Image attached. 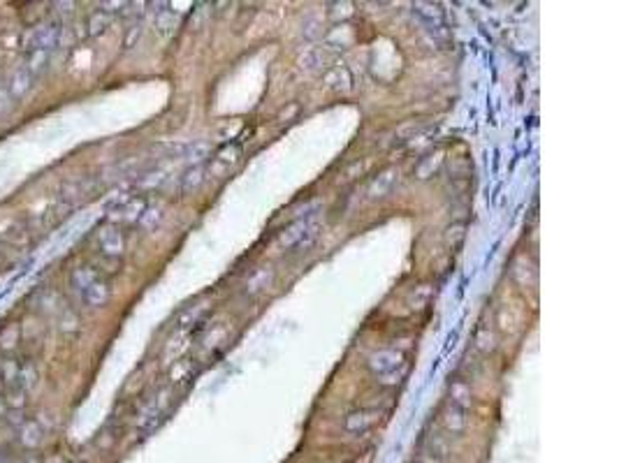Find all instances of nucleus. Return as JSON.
<instances>
[{
  "label": "nucleus",
  "instance_id": "7ed1b4c3",
  "mask_svg": "<svg viewBox=\"0 0 619 463\" xmlns=\"http://www.w3.org/2000/svg\"><path fill=\"white\" fill-rule=\"evenodd\" d=\"M58 37H61V23L58 21H47L42 26L33 28L26 37V54L30 52H47L52 54L54 47L58 45Z\"/></svg>",
  "mask_w": 619,
  "mask_h": 463
},
{
  "label": "nucleus",
  "instance_id": "f257e3e1",
  "mask_svg": "<svg viewBox=\"0 0 619 463\" xmlns=\"http://www.w3.org/2000/svg\"><path fill=\"white\" fill-rule=\"evenodd\" d=\"M70 283H72V290L79 294V299L83 301L86 306H93L100 308L110 301V285L103 276L98 274L96 266H79L74 269L72 276H70Z\"/></svg>",
  "mask_w": 619,
  "mask_h": 463
},
{
  "label": "nucleus",
  "instance_id": "20e7f679",
  "mask_svg": "<svg viewBox=\"0 0 619 463\" xmlns=\"http://www.w3.org/2000/svg\"><path fill=\"white\" fill-rule=\"evenodd\" d=\"M33 81H35V79H33L30 74L21 67V70L12 77V83H10V93H12V98H21L23 93H26V90L33 86Z\"/></svg>",
  "mask_w": 619,
  "mask_h": 463
},
{
  "label": "nucleus",
  "instance_id": "f03ea898",
  "mask_svg": "<svg viewBox=\"0 0 619 463\" xmlns=\"http://www.w3.org/2000/svg\"><path fill=\"white\" fill-rule=\"evenodd\" d=\"M96 243L100 255L105 257V262H119V257L123 255L125 248V239L121 230L116 225H105L96 232Z\"/></svg>",
  "mask_w": 619,
  "mask_h": 463
}]
</instances>
